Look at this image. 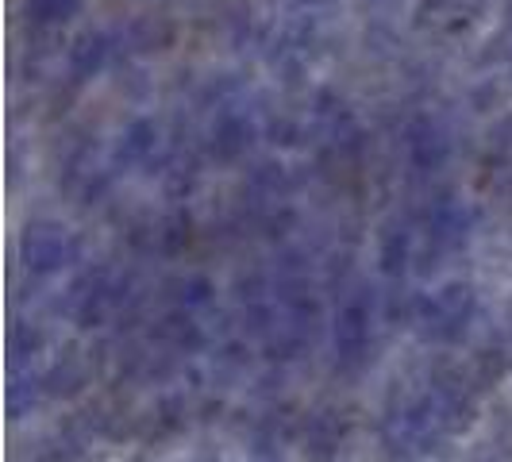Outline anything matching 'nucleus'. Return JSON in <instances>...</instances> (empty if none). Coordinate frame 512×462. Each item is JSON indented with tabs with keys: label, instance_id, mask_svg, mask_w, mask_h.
<instances>
[]
</instances>
